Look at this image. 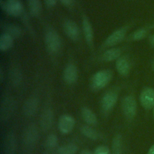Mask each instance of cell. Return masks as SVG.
Masks as SVG:
<instances>
[{"instance_id":"obj_17","label":"cell","mask_w":154,"mask_h":154,"mask_svg":"<svg viewBox=\"0 0 154 154\" xmlns=\"http://www.w3.org/2000/svg\"><path fill=\"white\" fill-rule=\"evenodd\" d=\"M117 72L122 76H126L130 72V64L128 60L124 57L119 58L116 63Z\"/></svg>"},{"instance_id":"obj_30","label":"cell","mask_w":154,"mask_h":154,"mask_svg":"<svg viewBox=\"0 0 154 154\" xmlns=\"http://www.w3.org/2000/svg\"><path fill=\"white\" fill-rule=\"evenodd\" d=\"M60 2L66 7H70L73 4V0H60Z\"/></svg>"},{"instance_id":"obj_27","label":"cell","mask_w":154,"mask_h":154,"mask_svg":"<svg viewBox=\"0 0 154 154\" xmlns=\"http://www.w3.org/2000/svg\"><path fill=\"white\" fill-rule=\"evenodd\" d=\"M58 143V138L55 134H50L46 140V144L49 148H54Z\"/></svg>"},{"instance_id":"obj_14","label":"cell","mask_w":154,"mask_h":154,"mask_svg":"<svg viewBox=\"0 0 154 154\" xmlns=\"http://www.w3.org/2000/svg\"><path fill=\"white\" fill-rule=\"evenodd\" d=\"M54 113L52 109L48 108L42 112L40 119V125L42 129L44 131L49 129L53 123Z\"/></svg>"},{"instance_id":"obj_8","label":"cell","mask_w":154,"mask_h":154,"mask_svg":"<svg viewBox=\"0 0 154 154\" xmlns=\"http://www.w3.org/2000/svg\"><path fill=\"white\" fill-rule=\"evenodd\" d=\"M126 30L125 27H122L114 31L106 38L104 43L105 45L106 46H112L121 42L126 35Z\"/></svg>"},{"instance_id":"obj_18","label":"cell","mask_w":154,"mask_h":154,"mask_svg":"<svg viewBox=\"0 0 154 154\" xmlns=\"http://www.w3.org/2000/svg\"><path fill=\"white\" fill-rule=\"evenodd\" d=\"M81 113L83 120L88 125H93L97 123V117L96 114L93 112V111L90 108L86 106L82 108Z\"/></svg>"},{"instance_id":"obj_11","label":"cell","mask_w":154,"mask_h":154,"mask_svg":"<svg viewBox=\"0 0 154 154\" xmlns=\"http://www.w3.org/2000/svg\"><path fill=\"white\" fill-rule=\"evenodd\" d=\"M63 28L66 34L72 40H77L79 37V29L76 23L71 20L64 22Z\"/></svg>"},{"instance_id":"obj_36","label":"cell","mask_w":154,"mask_h":154,"mask_svg":"<svg viewBox=\"0 0 154 154\" xmlns=\"http://www.w3.org/2000/svg\"><path fill=\"white\" fill-rule=\"evenodd\" d=\"M153 117H154V107H153Z\"/></svg>"},{"instance_id":"obj_15","label":"cell","mask_w":154,"mask_h":154,"mask_svg":"<svg viewBox=\"0 0 154 154\" xmlns=\"http://www.w3.org/2000/svg\"><path fill=\"white\" fill-rule=\"evenodd\" d=\"M16 146L17 143L15 135L13 133H9L4 140V154H15Z\"/></svg>"},{"instance_id":"obj_3","label":"cell","mask_w":154,"mask_h":154,"mask_svg":"<svg viewBox=\"0 0 154 154\" xmlns=\"http://www.w3.org/2000/svg\"><path fill=\"white\" fill-rule=\"evenodd\" d=\"M122 109L128 119H132L137 112V102L135 97L131 95L126 96L122 102Z\"/></svg>"},{"instance_id":"obj_9","label":"cell","mask_w":154,"mask_h":154,"mask_svg":"<svg viewBox=\"0 0 154 154\" xmlns=\"http://www.w3.org/2000/svg\"><path fill=\"white\" fill-rule=\"evenodd\" d=\"M23 10V5L20 0H7L5 2V11L11 16H19L22 13Z\"/></svg>"},{"instance_id":"obj_20","label":"cell","mask_w":154,"mask_h":154,"mask_svg":"<svg viewBox=\"0 0 154 154\" xmlns=\"http://www.w3.org/2000/svg\"><path fill=\"white\" fill-rule=\"evenodd\" d=\"M121 54V51L118 48H111L106 50L102 55V59L105 61H111L117 60Z\"/></svg>"},{"instance_id":"obj_22","label":"cell","mask_w":154,"mask_h":154,"mask_svg":"<svg viewBox=\"0 0 154 154\" xmlns=\"http://www.w3.org/2000/svg\"><path fill=\"white\" fill-rule=\"evenodd\" d=\"M28 7L30 13L33 16H37L42 11V2L40 0H28Z\"/></svg>"},{"instance_id":"obj_34","label":"cell","mask_w":154,"mask_h":154,"mask_svg":"<svg viewBox=\"0 0 154 154\" xmlns=\"http://www.w3.org/2000/svg\"><path fill=\"white\" fill-rule=\"evenodd\" d=\"M150 43L151 46L152 47H154V34L151 37L150 40Z\"/></svg>"},{"instance_id":"obj_1","label":"cell","mask_w":154,"mask_h":154,"mask_svg":"<svg viewBox=\"0 0 154 154\" xmlns=\"http://www.w3.org/2000/svg\"><path fill=\"white\" fill-rule=\"evenodd\" d=\"M112 76V72L108 69L97 72L92 77L91 87L96 90L104 88L111 81Z\"/></svg>"},{"instance_id":"obj_31","label":"cell","mask_w":154,"mask_h":154,"mask_svg":"<svg viewBox=\"0 0 154 154\" xmlns=\"http://www.w3.org/2000/svg\"><path fill=\"white\" fill-rule=\"evenodd\" d=\"M57 0H45L46 5L49 7H52L55 5Z\"/></svg>"},{"instance_id":"obj_12","label":"cell","mask_w":154,"mask_h":154,"mask_svg":"<svg viewBox=\"0 0 154 154\" xmlns=\"http://www.w3.org/2000/svg\"><path fill=\"white\" fill-rule=\"evenodd\" d=\"M63 78L64 81L68 84H73L78 79V70L73 64H69L66 67Z\"/></svg>"},{"instance_id":"obj_25","label":"cell","mask_w":154,"mask_h":154,"mask_svg":"<svg viewBox=\"0 0 154 154\" xmlns=\"http://www.w3.org/2000/svg\"><path fill=\"white\" fill-rule=\"evenodd\" d=\"M5 30L6 32L9 34L14 38L19 37L21 34L20 28L13 24H9L7 25L5 27Z\"/></svg>"},{"instance_id":"obj_10","label":"cell","mask_w":154,"mask_h":154,"mask_svg":"<svg viewBox=\"0 0 154 154\" xmlns=\"http://www.w3.org/2000/svg\"><path fill=\"white\" fill-rule=\"evenodd\" d=\"M118 99V95L114 91H108L104 94L101 100V105L104 111L108 112L112 109Z\"/></svg>"},{"instance_id":"obj_16","label":"cell","mask_w":154,"mask_h":154,"mask_svg":"<svg viewBox=\"0 0 154 154\" xmlns=\"http://www.w3.org/2000/svg\"><path fill=\"white\" fill-rule=\"evenodd\" d=\"M82 29L86 42L90 46H92L93 44V31L91 23L87 17L83 18Z\"/></svg>"},{"instance_id":"obj_4","label":"cell","mask_w":154,"mask_h":154,"mask_svg":"<svg viewBox=\"0 0 154 154\" xmlns=\"http://www.w3.org/2000/svg\"><path fill=\"white\" fill-rule=\"evenodd\" d=\"M16 107V102L11 98L4 99L0 107V117L3 121L8 120L13 114Z\"/></svg>"},{"instance_id":"obj_13","label":"cell","mask_w":154,"mask_h":154,"mask_svg":"<svg viewBox=\"0 0 154 154\" xmlns=\"http://www.w3.org/2000/svg\"><path fill=\"white\" fill-rule=\"evenodd\" d=\"M38 108V101L35 97H31L28 99L23 104V112L27 117L34 116L37 111Z\"/></svg>"},{"instance_id":"obj_26","label":"cell","mask_w":154,"mask_h":154,"mask_svg":"<svg viewBox=\"0 0 154 154\" xmlns=\"http://www.w3.org/2000/svg\"><path fill=\"white\" fill-rule=\"evenodd\" d=\"M147 35V31L144 28H140L137 29L132 35V38L134 40H140L144 38Z\"/></svg>"},{"instance_id":"obj_7","label":"cell","mask_w":154,"mask_h":154,"mask_svg":"<svg viewBox=\"0 0 154 154\" xmlns=\"http://www.w3.org/2000/svg\"><path fill=\"white\" fill-rule=\"evenodd\" d=\"M75 125V119L70 115H62L58 121V128L60 132L66 134L70 132Z\"/></svg>"},{"instance_id":"obj_29","label":"cell","mask_w":154,"mask_h":154,"mask_svg":"<svg viewBox=\"0 0 154 154\" xmlns=\"http://www.w3.org/2000/svg\"><path fill=\"white\" fill-rule=\"evenodd\" d=\"M21 79V75L20 72L17 70H14L11 75V80L12 82L14 85H17L20 82Z\"/></svg>"},{"instance_id":"obj_5","label":"cell","mask_w":154,"mask_h":154,"mask_svg":"<svg viewBox=\"0 0 154 154\" xmlns=\"http://www.w3.org/2000/svg\"><path fill=\"white\" fill-rule=\"evenodd\" d=\"M140 101L144 108L150 109L154 107V89L150 87L144 88L140 95Z\"/></svg>"},{"instance_id":"obj_28","label":"cell","mask_w":154,"mask_h":154,"mask_svg":"<svg viewBox=\"0 0 154 154\" xmlns=\"http://www.w3.org/2000/svg\"><path fill=\"white\" fill-rule=\"evenodd\" d=\"M93 154H110V150L106 146L100 145L95 149Z\"/></svg>"},{"instance_id":"obj_6","label":"cell","mask_w":154,"mask_h":154,"mask_svg":"<svg viewBox=\"0 0 154 154\" xmlns=\"http://www.w3.org/2000/svg\"><path fill=\"white\" fill-rule=\"evenodd\" d=\"M39 133L35 125H29L25 130L23 135V143L28 146H32L38 141Z\"/></svg>"},{"instance_id":"obj_2","label":"cell","mask_w":154,"mask_h":154,"mask_svg":"<svg viewBox=\"0 0 154 154\" xmlns=\"http://www.w3.org/2000/svg\"><path fill=\"white\" fill-rule=\"evenodd\" d=\"M45 45L48 51L51 54L58 52L61 47V40L58 34L54 30L46 31L45 36Z\"/></svg>"},{"instance_id":"obj_19","label":"cell","mask_w":154,"mask_h":154,"mask_svg":"<svg viewBox=\"0 0 154 154\" xmlns=\"http://www.w3.org/2000/svg\"><path fill=\"white\" fill-rule=\"evenodd\" d=\"M13 39L9 34L2 33L0 37V50L4 52L10 49L13 45Z\"/></svg>"},{"instance_id":"obj_24","label":"cell","mask_w":154,"mask_h":154,"mask_svg":"<svg viewBox=\"0 0 154 154\" xmlns=\"http://www.w3.org/2000/svg\"><path fill=\"white\" fill-rule=\"evenodd\" d=\"M78 150V146L73 143L67 144L59 147L58 154H75Z\"/></svg>"},{"instance_id":"obj_21","label":"cell","mask_w":154,"mask_h":154,"mask_svg":"<svg viewBox=\"0 0 154 154\" xmlns=\"http://www.w3.org/2000/svg\"><path fill=\"white\" fill-rule=\"evenodd\" d=\"M81 132L82 134L85 136V137L92 140H96L98 138L99 134L97 132L95 129H94L93 128H91L90 126L88 125H84L82 126L81 129Z\"/></svg>"},{"instance_id":"obj_23","label":"cell","mask_w":154,"mask_h":154,"mask_svg":"<svg viewBox=\"0 0 154 154\" xmlns=\"http://www.w3.org/2000/svg\"><path fill=\"white\" fill-rule=\"evenodd\" d=\"M122 137L120 135H116L112 140V154H122Z\"/></svg>"},{"instance_id":"obj_35","label":"cell","mask_w":154,"mask_h":154,"mask_svg":"<svg viewBox=\"0 0 154 154\" xmlns=\"http://www.w3.org/2000/svg\"><path fill=\"white\" fill-rule=\"evenodd\" d=\"M152 69L154 70V60L153 61L152 64Z\"/></svg>"},{"instance_id":"obj_33","label":"cell","mask_w":154,"mask_h":154,"mask_svg":"<svg viewBox=\"0 0 154 154\" xmlns=\"http://www.w3.org/2000/svg\"><path fill=\"white\" fill-rule=\"evenodd\" d=\"M147 154H154V144L149 148Z\"/></svg>"},{"instance_id":"obj_32","label":"cell","mask_w":154,"mask_h":154,"mask_svg":"<svg viewBox=\"0 0 154 154\" xmlns=\"http://www.w3.org/2000/svg\"><path fill=\"white\" fill-rule=\"evenodd\" d=\"M80 154H93V153L88 149H84L81 152Z\"/></svg>"}]
</instances>
